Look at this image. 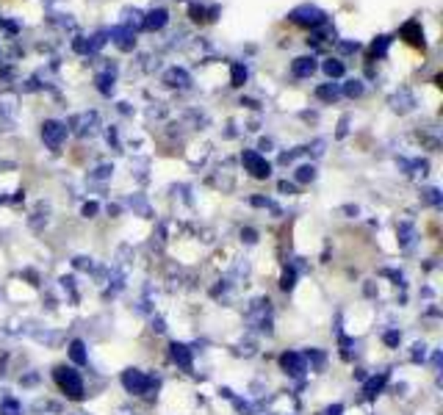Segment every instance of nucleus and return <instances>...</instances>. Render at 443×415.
I'll use <instances>...</instances> for the list:
<instances>
[{
	"instance_id": "nucleus-8",
	"label": "nucleus",
	"mask_w": 443,
	"mask_h": 415,
	"mask_svg": "<svg viewBox=\"0 0 443 415\" xmlns=\"http://www.w3.org/2000/svg\"><path fill=\"white\" fill-rule=\"evenodd\" d=\"M291 72H294V78H310V75L316 72V58H313V55L297 58V61L291 64Z\"/></svg>"
},
{
	"instance_id": "nucleus-3",
	"label": "nucleus",
	"mask_w": 443,
	"mask_h": 415,
	"mask_svg": "<svg viewBox=\"0 0 443 415\" xmlns=\"http://www.w3.org/2000/svg\"><path fill=\"white\" fill-rule=\"evenodd\" d=\"M42 138H45V144H48L50 150H58V147L64 144V138H67V125H61V122H55V119H48V122L42 125Z\"/></svg>"
},
{
	"instance_id": "nucleus-24",
	"label": "nucleus",
	"mask_w": 443,
	"mask_h": 415,
	"mask_svg": "<svg viewBox=\"0 0 443 415\" xmlns=\"http://www.w3.org/2000/svg\"><path fill=\"white\" fill-rule=\"evenodd\" d=\"M0 415H20L17 402H6V404H3V410H0Z\"/></svg>"
},
{
	"instance_id": "nucleus-30",
	"label": "nucleus",
	"mask_w": 443,
	"mask_h": 415,
	"mask_svg": "<svg viewBox=\"0 0 443 415\" xmlns=\"http://www.w3.org/2000/svg\"><path fill=\"white\" fill-rule=\"evenodd\" d=\"M338 413H341V407H332L330 410V415H338Z\"/></svg>"
},
{
	"instance_id": "nucleus-17",
	"label": "nucleus",
	"mask_w": 443,
	"mask_h": 415,
	"mask_svg": "<svg viewBox=\"0 0 443 415\" xmlns=\"http://www.w3.org/2000/svg\"><path fill=\"white\" fill-rule=\"evenodd\" d=\"M97 89H100L103 94H111V92H114V70L97 75Z\"/></svg>"
},
{
	"instance_id": "nucleus-14",
	"label": "nucleus",
	"mask_w": 443,
	"mask_h": 415,
	"mask_svg": "<svg viewBox=\"0 0 443 415\" xmlns=\"http://www.w3.org/2000/svg\"><path fill=\"white\" fill-rule=\"evenodd\" d=\"M172 358H175V363H180L183 368L192 365V355H189V349L183 343H172Z\"/></svg>"
},
{
	"instance_id": "nucleus-15",
	"label": "nucleus",
	"mask_w": 443,
	"mask_h": 415,
	"mask_svg": "<svg viewBox=\"0 0 443 415\" xmlns=\"http://www.w3.org/2000/svg\"><path fill=\"white\" fill-rule=\"evenodd\" d=\"M322 70H324V75H327V78H341V75H344V61H338V58H327V61L322 64Z\"/></svg>"
},
{
	"instance_id": "nucleus-9",
	"label": "nucleus",
	"mask_w": 443,
	"mask_h": 415,
	"mask_svg": "<svg viewBox=\"0 0 443 415\" xmlns=\"http://www.w3.org/2000/svg\"><path fill=\"white\" fill-rule=\"evenodd\" d=\"M280 365H283L288 374H294V377L305 374V360H302V355H297V352H285V355L280 358Z\"/></svg>"
},
{
	"instance_id": "nucleus-10",
	"label": "nucleus",
	"mask_w": 443,
	"mask_h": 415,
	"mask_svg": "<svg viewBox=\"0 0 443 415\" xmlns=\"http://www.w3.org/2000/svg\"><path fill=\"white\" fill-rule=\"evenodd\" d=\"M166 23H169V14H166V9H153V11L144 17L141 28H147V31H161Z\"/></svg>"
},
{
	"instance_id": "nucleus-18",
	"label": "nucleus",
	"mask_w": 443,
	"mask_h": 415,
	"mask_svg": "<svg viewBox=\"0 0 443 415\" xmlns=\"http://www.w3.org/2000/svg\"><path fill=\"white\" fill-rule=\"evenodd\" d=\"M86 346H83V341H72V346H70V355H72V360L78 363V365H83L86 363V352H83Z\"/></svg>"
},
{
	"instance_id": "nucleus-21",
	"label": "nucleus",
	"mask_w": 443,
	"mask_h": 415,
	"mask_svg": "<svg viewBox=\"0 0 443 415\" xmlns=\"http://www.w3.org/2000/svg\"><path fill=\"white\" fill-rule=\"evenodd\" d=\"M125 17H128V20H125L128 26L141 28V23H144V17H141V11H138V9H128V11H125Z\"/></svg>"
},
{
	"instance_id": "nucleus-26",
	"label": "nucleus",
	"mask_w": 443,
	"mask_h": 415,
	"mask_svg": "<svg viewBox=\"0 0 443 415\" xmlns=\"http://www.w3.org/2000/svg\"><path fill=\"white\" fill-rule=\"evenodd\" d=\"M383 382H385V377H377V380H371V382L366 385V393H374V390H380V387H383Z\"/></svg>"
},
{
	"instance_id": "nucleus-6",
	"label": "nucleus",
	"mask_w": 443,
	"mask_h": 415,
	"mask_svg": "<svg viewBox=\"0 0 443 415\" xmlns=\"http://www.w3.org/2000/svg\"><path fill=\"white\" fill-rule=\"evenodd\" d=\"M109 36H111V42H114L119 50H133V45H136L133 28H114Z\"/></svg>"
},
{
	"instance_id": "nucleus-12",
	"label": "nucleus",
	"mask_w": 443,
	"mask_h": 415,
	"mask_svg": "<svg viewBox=\"0 0 443 415\" xmlns=\"http://www.w3.org/2000/svg\"><path fill=\"white\" fill-rule=\"evenodd\" d=\"M316 97H319V100H324V103H335V100L341 97V89H338L335 83H324V86H319V89H316Z\"/></svg>"
},
{
	"instance_id": "nucleus-4",
	"label": "nucleus",
	"mask_w": 443,
	"mask_h": 415,
	"mask_svg": "<svg viewBox=\"0 0 443 415\" xmlns=\"http://www.w3.org/2000/svg\"><path fill=\"white\" fill-rule=\"evenodd\" d=\"M241 161H244V166H247L255 177H269V175H272V166H269V161H266L263 155L252 153V150H247V153L241 155Z\"/></svg>"
},
{
	"instance_id": "nucleus-28",
	"label": "nucleus",
	"mask_w": 443,
	"mask_h": 415,
	"mask_svg": "<svg viewBox=\"0 0 443 415\" xmlns=\"http://www.w3.org/2000/svg\"><path fill=\"white\" fill-rule=\"evenodd\" d=\"M291 285H294V275L288 272V275L283 277V288H291Z\"/></svg>"
},
{
	"instance_id": "nucleus-13",
	"label": "nucleus",
	"mask_w": 443,
	"mask_h": 415,
	"mask_svg": "<svg viewBox=\"0 0 443 415\" xmlns=\"http://www.w3.org/2000/svg\"><path fill=\"white\" fill-rule=\"evenodd\" d=\"M390 106H393V109L399 106V111H410L413 109V94H410L408 89H402L399 94H393V97H390Z\"/></svg>"
},
{
	"instance_id": "nucleus-7",
	"label": "nucleus",
	"mask_w": 443,
	"mask_h": 415,
	"mask_svg": "<svg viewBox=\"0 0 443 415\" xmlns=\"http://www.w3.org/2000/svg\"><path fill=\"white\" fill-rule=\"evenodd\" d=\"M164 83L166 86H172V89H189L192 75H189L183 67H172V70H166L164 72Z\"/></svg>"
},
{
	"instance_id": "nucleus-22",
	"label": "nucleus",
	"mask_w": 443,
	"mask_h": 415,
	"mask_svg": "<svg viewBox=\"0 0 443 415\" xmlns=\"http://www.w3.org/2000/svg\"><path fill=\"white\" fill-rule=\"evenodd\" d=\"M344 92H346V97H360V94H363V83L360 81H346Z\"/></svg>"
},
{
	"instance_id": "nucleus-2",
	"label": "nucleus",
	"mask_w": 443,
	"mask_h": 415,
	"mask_svg": "<svg viewBox=\"0 0 443 415\" xmlns=\"http://www.w3.org/2000/svg\"><path fill=\"white\" fill-rule=\"evenodd\" d=\"M288 20H291V23H297V26L316 28V26H322V23H327V14H324L319 6L305 3V6H297V9L288 14Z\"/></svg>"
},
{
	"instance_id": "nucleus-27",
	"label": "nucleus",
	"mask_w": 443,
	"mask_h": 415,
	"mask_svg": "<svg viewBox=\"0 0 443 415\" xmlns=\"http://www.w3.org/2000/svg\"><path fill=\"white\" fill-rule=\"evenodd\" d=\"M97 214V202H86L83 205V216H94Z\"/></svg>"
},
{
	"instance_id": "nucleus-16",
	"label": "nucleus",
	"mask_w": 443,
	"mask_h": 415,
	"mask_svg": "<svg viewBox=\"0 0 443 415\" xmlns=\"http://www.w3.org/2000/svg\"><path fill=\"white\" fill-rule=\"evenodd\" d=\"M230 81H233V86H244V83H247V67H244V64H233Z\"/></svg>"
},
{
	"instance_id": "nucleus-20",
	"label": "nucleus",
	"mask_w": 443,
	"mask_h": 415,
	"mask_svg": "<svg viewBox=\"0 0 443 415\" xmlns=\"http://www.w3.org/2000/svg\"><path fill=\"white\" fill-rule=\"evenodd\" d=\"M388 45H390V39H388V36H377V39H374V45H371V50H374V55H385Z\"/></svg>"
},
{
	"instance_id": "nucleus-1",
	"label": "nucleus",
	"mask_w": 443,
	"mask_h": 415,
	"mask_svg": "<svg viewBox=\"0 0 443 415\" xmlns=\"http://www.w3.org/2000/svg\"><path fill=\"white\" fill-rule=\"evenodd\" d=\"M55 382L58 387L70 396V399H83V380L78 377V371L75 368H67V365H61V368H55Z\"/></svg>"
},
{
	"instance_id": "nucleus-29",
	"label": "nucleus",
	"mask_w": 443,
	"mask_h": 415,
	"mask_svg": "<svg viewBox=\"0 0 443 415\" xmlns=\"http://www.w3.org/2000/svg\"><path fill=\"white\" fill-rule=\"evenodd\" d=\"M385 341L390 343V346H396V343H399V335H396V332H390V335H385Z\"/></svg>"
},
{
	"instance_id": "nucleus-25",
	"label": "nucleus",
	"mask_w": 443,
	"mask_h": 415,
	"mask_svg": "<svg viewBox=\"0 0 443 415\" xmlns=\"http://www.w3.org/2000/svg\"><path fill=\"white\" fill-rule=\"evenodd\" d=\"M358 48H360L358 42H341V45H338V50H341V53H355Z\"/></svg>"
},
{
	"instance_id": "nucleus-23",
	"label": "nucleus",
	"mask_w": 443,
	"mask_h": 415,
	"mask_svg": "<svg viewBox=\"0 0 443 415\" xmlns=\"http://www.w3.org/2000/svg\"><path fill=\"white\" fill-rule=\"evenodd\" d=\"M72 50H75V53L89 55V39H83V36H78V39L72 42Z\"/></svg>"
},
{
	"instance_id": "nucleus-19",
	"label": "nucleus",
	"mask_w": 443,
	"mask_h": 415,
	"mask_svg": "<svg viewBox=\"0 0 443 415\" xmlns=\"http://www.w3.org/2000/svg\"><path fill=\"white\" fill-rule=\"evenodd\" d=\"M313 177H316V169H313V166H300V169H297V180H300V183H310Z\"/></svg>"
},
{
	"instance_id": "nucleus-5",
	"label": "nucleus",
	"mask_w": 443,
	"mask_h": 415,
	"mask_svg": "<svg viewBox=\"0 0 443 415\" xmlns=\"http://www.w3.org/2000/svg\"><path fill=\"white\" fill-rule=\"evenodd\" d=\"M122 385H125L128 393H147V387L153 385V382H150V377H144L141 371L131 368V371L122 374Z\"/></svg>"
},
{
	"instance_id": "nucleus-11",
	"label": "nucleus",
	"mask_w": 443,
	"mask_h": 415,
	"mask_svg": "<svg viewBox=\"0 0 443 415\" xmlns=\"http://www.w3.org/2000/svg\"><path fill=\"white\" fill-rule=\"evenodd\" d=\"M402 36H405L410 45H415V48H424V31H421V26H418L415 20L402 26Z\"/></svg>"
}]
</instances>
